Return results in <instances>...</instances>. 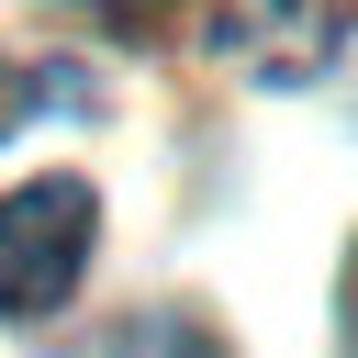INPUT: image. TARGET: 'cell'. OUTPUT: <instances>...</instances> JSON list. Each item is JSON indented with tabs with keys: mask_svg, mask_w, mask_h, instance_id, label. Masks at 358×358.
Returning a JSON list of instances; mask_svg holds the SVG:
<instances>
[{
	"mask_svg": "<svg viewBox=\"0 0 358 358\" xmlns=\"http://www.w3.org/2000/svg\"><path fill=\"white\" fill-rule=\"evenodd\" d=\"M336 336H347V358H358V246H347V268H336Z\"/></svg>",
	"mask_w": 358,
	"mask_h": 358,
	"instance_id": "4",
	"label": "cell"
},
{
	"mask_svg": "<svg viewBox=\"0 0 358 358\" xmlns=\"http://www.w3.org/2000/svg\"><path fill=\"white\" fill-rule=\"evenodd\" d=\"M213 45L235 67H257V78H313L336 56V0H224Z\"/></svg>",
	"mask_w": 358,
	"mask_h": 358,
	"instance_id": "2",
	"label": "cell"
},
{
	"mask_svg": "<svg viewBox=\"0 0 358 358\" xmlns=\"http://www.w3.org/2000/svg\"><path fill=\"white\" fill-rule=\"evenodd\" d=\"M78 11H101V22H157L168 0H78Z\"/></svg>",
	"mask_w": 358,
	"mask_h": 358,
	"instance_id": "5",
	"label": "cell"
},
{
	"mask_svg": "<svg viewBox=\"0 0 358 358\" xmlns=\"http://www.w3.org/2000/svg\"><path fill=\"white\" fill-rule=\"evenodd\" d=\"M11 101H22V78H11V67H0V134H11Z\"/></svg>",
	"mask_w": 358,
	"mask_h": 358,
	"instance_id": "6",
	"label": "cell"
},
{
	"mask_svg": "<svg viewBox=\"0 0 358 358\" xmlns=\"http://www.w3.org/2000/svg\"><path fill=\"white\" fill-rule=\"evenodd\" d=\"M90 235H101V190L90 179H22L0 201V313L67 302L78 268H90Z\"/></svg>",
	"mask_w": 358,
	"mask_h": 358,
	"instance_id": "1",
	"label": "cell"
},
{
	"mask_svg": "<svg viewBox=\"0 0 358 358\" xmlns=\"http://www.w3.org/2000/svg\"><path fill=\"white\" fill-rule=\"evenodd\" d=\"M101 358H224V336H213V313H190V302H145Z\"/></svg>",
	"mask_w": 358,
	"mask_h": 358,
	"instance_id": "3",
	"label": "cell"
}]
</instances>
